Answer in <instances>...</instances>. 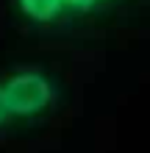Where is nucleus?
I'll list each match as a JSON object with an SVG mask.
<instances>
[{"label": "nucleus", "instance_id": "obj_3", "mask_svg": "<svg viewBox=\"0 0 150 153\" xmlns=\"http://www.w3.org/2000/svg\"><path fill=\"white\" fill-rule=\"evenodd\" d=\"M120 0H67V17L69 20H86V17L106 14Z\"/></svg>", "mask_w": 150, "mask_h": 153}, {"label": "nucleus", "instance_id": "obj_2", "mask_svg": "<svg viewBox=\"0 0 150 153\" xmlns=\"http://www.w3.org/2000/svg\"><path fill=\"white\" fill-rule=\"evenodd\" d=\"M14 14L33 28H50L67 17V0H11Z\"/></svg>", "mask_w": 150, "mask_h": 153}, {"label": "nucleus", "instance_id": "obj_4", "mask_svg": "<svg viewBox=\"0 0 150 153\" xmlns=\"http://www.w3.org/2000/svg\"><path fill=\"white\" fill-rule=\"evenodd\" d=\"M8 131H17V120L11 114V106H8V97H6V86H3V78H0V137H6Z\"/></svg>", "mask_w": 150, "mask_h": 153}, {"label": "nucleus", "instance_id": "obj_1", "mask_svg": "<svg viewBox=\"0 0 150 153\" xmlns=\"http://www.w3.org/2000/svg\"><path fill=\"white\" fill-rule=\"evenodd\" d=\"M6 97L11 106V114L20 125H33L45 123L50 114L58 111L61 100H64V81L58 73L47 67H14L11 73L3 75Z\"/></svg>", "mask_w": 150, "mask_h": 153}]
</instances>
